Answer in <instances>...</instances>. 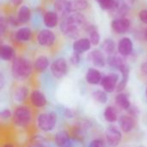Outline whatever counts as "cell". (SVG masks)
I'll return each instance as SVG.
<instances>
[{"instance_id": "obj_6", "label": "cell", "mask_w": 147, "mask_h": 147, "mask_svg": "<svg viewBox=\"0 0 147 147\" xmlns=\"http://www.w3.org/2000/svg\"><path fill=\"white\" fill-rule=\"evenodd\" d=\"M50 69L53 76L55 78L61 79L67 74L68 71L67 61L64 58H59L52 63Z\"/></svg>"}, {"instance_id": "obj_38", "label": "cell", "mask_w": 147, "mask_h": 147, "mask_svg": "<svg viewBox=\"0 0 147 147\" xmlns=\"http://www.w3.org/2000/svg\"><path fill=\"white\" fill-rule=\"evenodd\" d=\"M144 36H145V40L147 41V28L145 30V34H144Z\"/></svg>"}, {"instance_id": "obj_23", "label": "cell", "mask_w": 147, "mask_h": 147, "mask_svg": "<svg viewBox=\"0 0 147 147\" xmlns=\"http://www.w3.org/2000/svg\"><path fill=\"white\" fill-rule=\"evenodd\" d=\"M15 37H16V40L20 42H27L30 40L32 37V31L28 27L21 28L16 31Z\"/></svg>"}, {"instance_id": "obj_21", "label": "cell", "mask_w": 147, "mask_h": 147, "mask_svg": "<svg viewBox=\"0 0 147 147\" xmlns=\"http://www.w3.org/2000/svg\"><path fill=\"white\" fill-rule=\"evenodd\" d=\"M49 65H50L49 59L45 55H40V56L37 57L36 59L34 60V64H33L34 69L37 72H43V71H45L48 68Z\"/></svg>"}, {"instance_id": "obj_12", "label": "cell", "mask_w": 147, "mask_h": 147, "mask_svg": "<svg viewBox=\"0 0 147 147\" xmlns=\"http://www.w3.org/2000/svg\"><path fill=\"white\" fill-rule=\"evenodd\" d=\"M117 50L121 56H129L134 50V43L132 40L128 37H124L121 39L117 45Z\"/></svg>"}, {"instance_id": "obj_1", "label": "cell", "mask_w": 147, "mask_h": 147, "mask_svg": "<svg viewBox=\"0 0 147 147\" xmlns=\"http://www.w3.org/2000/svg\"><path fill=\"white\" fill-rule=\"evenodd\" d=\"M86 18L80 12H75L66 18H65L60 23L61 31L70 37H76L79 34V30L82 27L85 26Z\"/></svg>"}, {"instance_id": "obj_3", "label": "cell", "mask_w": 147, "mask_h": 147, "mask_svg": "<svg viewBox=\"0 0 147 147\" xmlns=\"http://www.w3.org/2000/svg\"><path fill=\"white\" fill-rule=\"evenodd\" d=\"M33 115L31 109L25 105L16 107L13 112L12 122L17 127H26L32 121Z\"/></svg>"}, {"instance_id": "obj_11", "label": "cell", "mask_w": 147, "mask_h": 147, "mask_svg": "<svg viewBox=\"0 0 147 147\" xmlns=\"http://www.w3.org/2000/svg\"><path fill=\"white\" fill-rule=\"evenodd\" d=\"M88 60L93 65H95L96 67H98V68L104 67L107 63V59H106L103 53L97 49H95V50H92L91 52H90V53L88 54Z\"/></svg>"}, {"instance_id": "obj_25", "label": "cell", "mask_w": 147, "mask_h": 147, "mask_svg": "<svg viewBox=\"0 0 147 147\" xmlns=\"http://www.w3.org/2000/svg\"><path fill=\"white\" fill-rule=\"evenodd\" d=\"M0 57L4 61L13 60L15 59V50L9 45H3L0 49Z\"/></svg>"}, {"instance_id": "obj_9", "label": "cell", "mask_w": 147, "mask_h": 147, "mask_svg": "<svg viewBox=\"0 0 147 147\" xmlns=\"http://www.w3.org/2000/svg\"><path fill=\"white\" fill-rule=\"evenodd\" d=\"M29 101L31 105L36 109H42L47 104V100L45 94L39 90H34L31 91Z\"/></svg>"}, {"instance_id": "obj_34", "label": "cell", "mask_w": 147, "mask_h": 147, "mask_svg": "<svg viewBox=\"0 0 147 147\" xmlns=\"http://www.w3.org/2000/svg\"><path fill=\"white\" fill-rule=\"evenodd\" d=\"M139 17L140 21L144 23H147V9H142L139 13Z\"/></svg>"}, {"instance_id": "obj_24", "label": "cell", "mask_w": 147, "mask_h": 147, "mask_svg": "<svg viewBox=\"0 0 147 147\" xmlns=\"http://www.w3.org/2000/svg\"><path fill=\"white\" fill-rule=\"evenodd\" d=\"M103 116H104L105 121L109 123H115L118 121V119H119L117 110L113 106H108L104 109Z\"/></svg>"}, {"instance_id": "obj_2", "label": "cell", "mask_w": 147, "mask_h": 147, "mask_svg": "<svg viewBox=\"0 0 147 147\" xmlns=\"http://www.w3.org/2000/svg\"><path fill=\"white\" fill-rule=\"evenodd\" d=\"M34 65L23 57H16L12 60L11 74L16 80L22 81L28 78L32 74Z\"/></svg>"}, {"instance_id": "obj_39", "label": "cell", "mask_w": 147, "mask_h": 147, "mask_svg": "<svg viewBox=\"0 0 147 147\" xmlns=\"http://www.w3.org/2000/svg\"><path fill=\"white\" fill-rule=\"evenodd\" d=\"M146 98H147V89H146Z\"/></svg>"}, {"instance_id": "obj_30", "label": "cell", "mask_w": 147, "mask_h": 147, "mask_svg": "<svg viewBox=\"0 0 147 147\" xmlns=\"http://www.w3.org/2000/svg\"><path fill=\"white\" fill-rule=\"evenodd\" d=\"M102 9L111 10L115 3V0H96Z\"/></svg>"}, {"instance_id": "obj_19", "label": "cell", "mask_w": 147, "mask_h": 147, "mask_svg": "<svg viewBox=\"0 0 147 147\" xmlns=\"http://www.w3.org/2000/svg\"><path fill=\"white\" fill-rule=\"evenodd\" d=\"M115 102L119 108H121V109H124V110H128L132 107V104H131L128 96L123 91L119 92L115 96Z\"/></svg>"}, {"instance_id": "obj_5", "label": "cell", "mask_w": 147, "mask_h": 147, "mask_svg": "<svg viewBox=\"0 0 147 147\" xmlns=\"http://www.w3.org/2000/svg\"><path fill=\"white\" fill-rule=\"evenodd\" d=\"M106 143L109 147H117L121 142L122 132L115 126H110L105 132Z\"/></svg>"}, {"instance_id": "obj_17", "label": "cell", "mask_w": 147, "mask_h": 147, "mask_svg": "<svg viewBox=\"0 0 147 147\" xmlns=\"http://www.w3.org/2000/svg\"><path fill=\"white\" fill-rule=\"evenodd\" d=\"M54 141L58 147H73L71 140L66 131H60L57 133Z\"/></svg>"}, {"instance_id": "obj_31", "label": "cell", "mask_w": 147, "mask_h": 147, "mask_svg": "<svg viewBox=\"0 0 147 147\" xmlns=\"http://www.w3.org/2000/svg\"><path fill=\"white\" fill-rule=\"evenodd\" d=\"M13 117V112L9 109H3L0 112V119L2 121H8L9 120H12Z\"/></svg>"}, {"instance_id": "obj_7", "label": "cell", "mask_w": 147, "mask_h": 147, "mask_svg": "<svg viewBox=\"0 0 147 147\" xmlns=\"http://www.w3.org/2000/svg\"><path fill=\"white\" fill-rule=\"evenodd\" d=\"M119 76L116 73H109L102 77L101 81V86L107 93H113L117 89L119 84Z\"/></svg>"}, {"instance_id": "obj_14", "label": "cell", "mask_w": 147, "mask_h": 147, "mask_svg": "<svg viewBox=\"0 0 147 147\" xmlns=\"http://www.w3.org/2000/svg\"><path fill=\"white\" fill-rule=\"evenodd\" d=\"M112 29L117 34H124L130 28V21L125 17L115 19L111 23Z\"/></svg>"}, {"instance_id": "obj_37", "label": "cell", "mask_w": 147, "mask_h": 147, "mask_svg": "<svg viewBox=\"0 0 147 147\" xmlns=\"http://www.w3.org/2000/svg\"><path fill=\"white\" fill-rule=\"evenodd\" d=\"M2 147H16L15 145H13V144H11V143H5V144H3Z\"/></svg>"}, {"instance_id": "obj_18", "label": "cell", "mask_w": 147, "mask_h": 147, "mask_svg": "<svg viewBox=\"0 0 147 147\" xmlns=\"http://www.w3.org/2000/svg\"><path fill=\"white\" fill-rule=\"evenodd\" d=\"M88 2L86 0H69L67 4L68 13L80 12L88 8Z\"/></svg>"}, {"instance_id": "obj_27", "label": "cell", "mask_w": 147, "mask_h": 147, "mask_svg": "<svg viewBox=\"0 0 147 147\" xmlns=\"http://www.w3.org/2000/svg\"><path fill=\"white\" fill-rule=\"evenodd\" d=\"M91 96L95 102L99 104H106L109 100L108 93L104 90H96L92 92Z\"/></svg>"}, {"instance_id": "obj_22", "label": "cell", "mask_w": 147, "mask_h": 147, "mask_svg": "<svg viewBox=\"0 0 147 147\" xmlns=\"http://www.w3.org/2000/svg\"><path fill=\"white\" fill-rule=\"evenodd\" d=\"M86 31L89 34V39L93 46L99 45L101 41V35L98 32V29L96 26L90 25L86 27Z\"/></svg>"}, {"instance_id": "obj_16", "label": "cell", "mask_w": 147, "mask_h": 147, "mask_svg": "<svg viewBox=\"0 0 147 147\" xmlns=\"http://www.w3.org/2000/svg\"><path fill=\"white\" fill-rule=\"evenodd\" d=\"M102 79V73L96 68H89L85 74V80L89 84L96 85L101 84Z\"/></svg>"}, {"instance_id": "obj_15", "label": "cell", "mask_w": 147, "mask_h": 147, "mask_svg": "<svg viewBox=\"0 0 147 147\" xmlns=\"http://www.w3.org/2000/svg\"><path fill=\"white\" fill-rule=\"evenodd\" d=\"M91 46L92 44L89 38H81V39L76 40L73 42L72 48L75 53L81 54V53L90 51L91 48Z\"/></svg>"}, {"instance_id": "obj_35", "label": "cell", "mask_w": 147, "mask_h": 147, "mask_svg": "<svg viewBox=\"0 0 147 147\" xmlns=\"http://www.w3.org/2000/svg\"><path fill=\"white\" fill-rule=\"evenodd\" d=\"M65 115L67 117H70V118L73 116V114L71 113V109H66V110H65Z\"/></svg>"}, {"instance_id": "obj_4", "label": "cell", "mask_w": 147, "mask_h": 147, "mask_svg": "<svg viewBox=\"0 0 147 147\" xmlns=\"http://www.w3.org/2000/svg\"><path fill=\"white\" fill-rule=\"evenodd\" d=\"M58 123V115L55 112L50 111L41 113L37 116L36 124L40 130L45 133L53 131Z\"/></svg>"}, {"instance_id": "obj_10", "label": "cell", "mask_w": 147, "mask_h": 147, "mask_svg": "<svg viewBox=\"0 0 147 147\" xmlns=\"http://www.w3.org/2000/svg\"><path fill=\"white\" fill-rule=\"evenodd\" d=\"M37 41L40 46L51 47L55 42V34L49 28L42 29L37 34Z\"/></svg>"}, {"instance_id": "obj_29", "label": "cell", "mask_w": 147, "mask_h": 147, "mask_svg": "<svg viewBox=\"0 0 147 147\" xmlns=\"http://www.w3.org/2000/svg\"><path fill=\"white\" fill-rule=\"evenodd\" d=\"M102 48L104 53H108L109 55H112L116 49V44L112 39H106L102 44Z\"/></svg>"}, {"instance_id": "obj_28", "label": "cell", "mask_w": 147, "mask_h": 147, "mask_svg": "<svg viewBox=\"0 0 147 147\" xmlns=\"http://www.w3.org/2000/svg\"><path fill=\"white\" fill-rule=\"evenodd\" d=\"M107 63L110 66H112V67H114L115 69H118V70H120L124 65H126V63L124 62V60H123V59L121 57L117 56V55H113V54L109 55L108 57Z\"/></svg>"}, {"instance_id": "obj_26", "label": "cell", "mask_w": 147, "mask_h": 147, "mask_svg": "<svg viewBox=\"0 0 147 147\" xmlns=\"http://www.w3.org/2000/svg\"><path fill=\"white\" fill-rule=\"evenodd\" d=\"M31 17V10L30 9L26 6L22 5L19 8L17 13V19L20 23H27L29 22Z\"/></svg>"}, {"instance_id": "obj_36", "label": "cell", "mask_w": 147, "mask_h": 147, "mask_svg": "<svg viewBox=\"0 0 147 147\" xmlns=\"http://www.w3.org/2000/svg\"><path fill=\"white\" fill-rule=\"evenodd\" d=\"M142 71L147 74V60L146 62H144L143 64H142Z\"/></svg>"}, {"instance_id": "obj_13", "label": "cell", "mask_w": 147, "mask_h": 147, "mask_svg": "<svg viewBox=\"0 0 147 147\" xmlns=\"http://www.w3.org/2000/svg\"><path fill=\"white\" fill-rule=\"evenodd\" d=\"M29 89L25 86V85H19L16 87L12 92V98L15 102L18 103H22L24 102L28 97L30 96Z\"/></svg>"}, {"instance_id": "obj_32", "label": "cell", "mask_w": 147, "mask_h": 147, "mask_svg": "<svg viewBox=\"0 0 147 147\" xmlns=\"http://www.w3.org/2000/svg\"><path fill=\"white\" fill-rule=\"evenodd\" d=\"M106 146V142L102 139H95L93 140L88 147H105Z\"/></svg>"}, {"instance_id": "obj_8", "label": "cell", "mask_w": 147, "mask_h": 147, "mask_svg": "<svg viewBox=\"0 0 147 147\" xmlns=\"http://www.w3.org/2000/svg\"><path fill=\"white\" fill-rule=\"evenodd\" d=\"M118 124L121 132L128 134L135 128L136 120L130 115H122L118 119Z\"/></svg>"}, {"instance_id": "obj_33", "label": "cell", "mask_w": 147, "mask_h": 147, "mask_svg": "<svg viewBox=\"0 0 147 147\" xmlns=\"http://www.w3.org/2000/svg\"><path fill=\"white\" fill-rule=\"evenodd\" d=\"M70 62L73 65H78V64L80 63V55H79V53L74 52L72 53V55L71 56V58H70Z\"/></svg>"}, {"instance_id": "obj_20", "label": "cell", "mask_w": 147, "mask_h": 147, "mask_svg": "<svg viewBox=\"0 0 147 147\" xmlns=\"http://www.w3.org/2000/svg\"><path fill=\"white\" fill-rule=\"evenodd\" d=\"M43 22L45 26L48 28H55L59 23V16L55 11H47L44 15Z\"/></svg>"}]
</instances>
